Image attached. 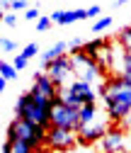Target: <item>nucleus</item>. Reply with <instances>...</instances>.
Here are the masks:
<instances>
[{"mask_svg":"<svg viewBox=\"0 0 131 153\" xmlns=\"http://www.w3.org/2000/svg\"><path fill=\"white\" fill-rule=\"evenodd\" d=\"M100 95L107 107V117L114 124H121V119L131 112V83L121 75H114L102 83Z\"/></svg>","mask_w":131,"mask_h":153,"instance_id":"obj_1","label":"nucleus"},{"mask_svg":"<svg viewBox=\"0 0 131 153\" xmlns=\"http://www.w3.org/2000/svg\"><path fill=\"white\" fill-rule=\"evenodd\" d=\"M51 109H53V100L39 97L34 92H24V95H20V100L15 105V117L49 129L51 126Z\"/></svg>","mask_w":131,"mask_h":153,"instance_id":"obj_2","label":"nucleus"},{"mask_svg":"<svg viewBox=\"0 0 131 153\" xmlns=\"http://www.w3.org/2000/svg\"><path fill=\"white\" fill-rule=\"evenodd\" d=\"M46 131H49V129L34 124V122H27V119L15 117V119L10 122V126H7V141L22 139V141H27L34 151H39V148L46 143Z\"/></svg>","mask_w":131,"mask_h":153,"instance_id":"obj_3","label":"nucleus"},{"mask_svg":"<svg viewBox=\"0 0 131 153\" xmlns=\"http://www.w3.org/2000/svg\"><path fill=\"white\" fill-rule=\"evenodd\" d=\"M70 66H73L75 78H80V80H85V83H92L95 88H102V83H104V71L100 68V63H97L95 59H90L83 49H75V51L70 53Z\"/></svg>","mask_w":131,"mask_h":153,"instance_id":"obj_4","label":"nucleus"},{"mask_svg":"<svg viewBox=\"0 0 131 153\" xmlns=\"http://www.w3.org/2000/svg\"><path fill=\"white\" fill-rule=\"evenodd\" d=\"M51 126H63V129H80V109L61 102V97H53V109H51Z\"/></svg>","mask_w":131,"mask_h":153,"instance_id":"obj_5","label":"nucleus"},{"mask_svg":"<svg viewBox=\"0 0 131 153\" xmlns=\"http://www.w3.org/2000/svg\"><path fill=\"white\" fill-rule=\"evenodd\" d=\"M97 143H100V153H131V136L121 126L107 129V134Z\"/></svg>","mask_w":131,"mask_h":153,"instance_id":"obj_6","label":"nucleus"},{"mask_svg":"<svg viewBox=\"0 0 131 153\" xmlns=\"http://www.w3.org/2000/svg\"><path fill=\"white\" fill-rule=\"evenodd\" d=\"M41 71L58 88L75 80V73H73V66H70V56H66V53L58 56V59H53V61H49V63H41Z\"/></svg>","mask_w":131,"mask_h":153,"instance_id":"obj_7","label":"nucleus"},{"mask_svg":"<svg viewBox=\"0 0 131 153\" xmlns=\"http://www.w3.org/2000/svg\"><path fill=\"white\" fill-rule=\"evenodd\" d=\"M78 143V131L63 129V126H49L46 131V146L51 151H70Z\"/></svg>","mask_w":131,"mask_h":153,"instance_id":"obj_8","label":"nucleus"},{"mask_svg":"<svg viewBox=\"0 0 131 153\" xmlns=\"http://www.w3.org/2000/svg\"><path fill=\"white\" fill-rule=\"evenodd\" d=\"M34 95H39V97H46V100H53L56 95H58V85H56L49 75L41 71V73H36L34 75V83H32V90Z\"/></svg>","mask_w":131,"mask_h":153,"instance_id":"obj_9","label":"nucleus"},{"mask_svg":"<svg viewBox=\"0 0 131 153\" xmlns=\"http://www.w3.org/2000/svg\"><path fill=\"white\" fill-rule=\"evenodd\" d=\"M107 129H109V126H107L104 122H100V119L80 126V129H78V143H95V141H100L104 134H107Z\"/></svg>","mask_w":131,"mask_h":153,"instance_id":"obj_10","label":"nucleus"},{"mask_svg":"<svg viewBox=\"0 0 131 153\" xmlns=\"http://www.w3.org/2000/svg\"><path fill=\"white\" fill-rule=\"evenodd\" d=\"M68 88L73 90V95L85 105V102H95L97 97H100V88H95L92 83H85V80H80V78H75L73 83H68Z\"/></svg>","mask_w":131,"mask_h":153,"instance_id":"obj_11","label":"nucleus"},{"mask_svg":"<svg viewBox=\"0 0 131 153\" xmlns=\"http://www.w3.org/2000/svg\"><path fill=\"white\" fill-rule=\"evenodd\" d=\"M51 20L56 25H73L78 20H87V10H56Z\"/></svg>","mask_w":131,"mask_h":153,"instance_id":"obj_12","label":"nucleus"},{"mask_svg":"<svg viewBox=\"0 0 131 153\" xmlns=\"http://www.w3.org/2000/svg\"><path fill=\"white\" fill-rule=\"evenodd\" d=\"M68 51V44L66 42H56L51 49H46L44 53H41V63H49V61H53V59H58V56H63Z\"/></svg>","mask_w":131,"mask_h":153,"instance_id":"obj_13","label":"nucleus"},{"mask_svg":"<svg viewBox=\"0 0 131 153\" xmlns=\"http://www.w3.org/2000/svg\"><path fill=\"white\" fill-rule=\"evenodd\" d=\"M95 119H97V105H95V102H85V105L80 107V126L95 122Z\"/></svg>","mask_w":131,"mask_h":153,"instance_id":"obj_14","label":"nucleus"},{"mask_svg":"<svg viewBox=\"0 0 131 153\" xmlns=\"http://www.w3.org/2000/svg\"><path fill=\"white\" fill-rule=\"evenodd\" d=\"M107 42H102V39H95V42H87V44H83V51L90 56V59H95L97 61V56H100V51H102V46H104Z\"/></svg>","mask_w":131,"mask_h":153,"instance_id":"obj_15","label":"nucleus"},{"mask_svg":"<svg viewBox=\"0 0 131 153\" xmlns=\"http://www.w3.org/2000/svg\"><path fill=\"white\" fill-rule=\"evenodd\" d=\"M114 73L121 75V78H126V80L131 83V53H124V59H121V63H119V68H117Z\"/></svg>","mask_w":131,"mask_h":153,"instance_id":"obj_16","label":"nucleus"},{"mask_svg":"<svg viewBox=\"0 0 131 153\" xmlns=\"http://www.w3.org/2000/svg\"><path fill=\"white\" fill-rule=\"evenodd\" d=\"M117 42L121 44V49L126 53H131V27H124L119 34H117Z\"/></svg>","mask_w":131,"mask_h":153,"instance_id":"obj_17","label":"nucleus"},{"mask_svg":"<svg viewBox=\"0 0 131 153\" xmlns=\"http://www.w3.org/2000/svg\"><path fill=\"white\" fill-rule=\"evenodd\" d=\"M17 73H20V71H17L12 63H7V61H0V75H3V78L15 80V78H17Z\"/></svg>","mask_w":131,"mask_h":153,"instance_id":"obj_18","label":"nucleus"},{"mask_svg":"<svg viewBox=\"0 0 131 153\" xmlns=\"http://www.w3.org/2000/svg\"><path fill=\"white\" fill-rule=\"evenodd\" d=\"M109 25H112V17H109V15H104V17H100V20L92 25V32H102V29H107Z\"/></svg>","mask_w":131,"mask_h":153,"instance_id":"obj_19","label":"nucleus"},{"mask_svg":"<svg viewBox=\"0 0 131 153\" xmlns=\"http://www.w3.org/2000/svg\"><path fill=\"white\" fill-rule=\"evenodd\" d=\"M27 63H29V59H27V56H22V53H17V56H15V61H12V66H15L17 71H24Z\"/></svg>","mask_w":131,"mask_h":153,"instance_id":"obj_20","label":"nucleus"},{"mask_svg":"<svg viewBox=\"0 0 131 153\" xmlns=\"http://www.w3.org/2000/svg\"><path fill=\"white\" fill-rule=\"evenodd\" d=\"M0 49H3L5 53H12V51L17 49V44H15L12 39H5V36H3V39H0Z\"/></svg>","mask_w":131,"mask_h":153,"instance_id":"obj_21","label":"nucleus"},{"mask_svg":"<svg viewBox=\"0 0 131 153\" xmlns=\"http://www.w3.org/2000/svg\"><path fill=\"white\" fill-rule=\"evenodd\" d=\"M51 25H53L51 17H39V20H36V29H39V32H46Z\"/></svg>","mask_w":131,"mask_h":153,"instance_id":"obj_22","label":"nucleus"},{"mask_svg":"<svg viewBox=\"0 0 131 153\" xmlns=\"http://www.w3.org/2000/svg\"><path fill=\"white\" fill-rule=\"evenodd\" d=\"M36 53H39V46H36V44H27L22 49V56H27V59H34Z\"/></svg>","mask_w":131,"mask_h":153,"instance_id":"obj_23","label":"nucleus"},{"mask_svg":"<svg viewBox=\"0 0 131 153\" xmlns=\"http://www.w3.org/2000/svg\"><path fill=\"white\" fill-rule=\"evenodd\" d=\"M39 10H36V7H27L24 10V20H29V22H36V20H39Z\"/></svg>","mask_w":131,"mask_h":153,"instance_id":"obj_24","label":"nucleus"},{"mask_svg":"<svg viewBox=\"0 0 131 153\" xmlns=\"http://www.w3.org/2000/svg\"><path fill=\"white\" fill-rule=\"evenodd\" d=\"M3 22H5V25H7V27H15V25H17V17H15V15H10V12H7V15H3Z\"/></svg>","mask_w":131,"mask_h":153,"instance_id":"obj_25","label":"nucleus"},{"mask_svg":"<svg viewBox=\"0 0 131 153\" xmlns=\"http://www.w3.org/2000/svg\"><path fill=\"white\" fill-rule=\"evenodd\" d=\"M12 10H27V0H12Z\"/></svg>","mask_w":131,"mask_h":153,"instance_id":"obj_26","label":"nucleus"},{"mask_svg":"<svg viewBox=\"0 0 131 153\" xmlns=\"http://www.w3.org/2000/svg\"><path fill=\"white\" fill-rule=\"evenodd\" d=\"M83 44H85V42H83V39H80V36H75V39H73V42H70V44H68V46H70V49H73V51H75V49H83Z\"/></svg>","mask_w":131,"mask_h":153,"instance_id":"obj_27","label":"nucleus"},{"mask_svg":"<svg viewBox=\"0 0 131 153\" xmlns=\"http://www.w3.org/2000/svg\"><path fill=\"white\" fill-rule=\"evenodd\" d=\"M100 12H102V7H100V5H92V7H87V17H97Z\"/></svg>","mask_w":131,"mask_h":153,"instance_id":"obj_28","label":"nucleus"},{"mask_svg":"<svg viewBox=\"0 0 131 153\" xmlns=\"http://www.w3.org/2000/svg\"><path fill=\"white\" fill-rule=\"evenodd\" d=\"M121 126H124V129L129 131V136H131V114H126V117L121 119Z\"/></svg>","mask_w":131,"mask_h":153,"instance_id":"obj_29","label":"nucleus"},{"mask_svg":"<svg viewBox=\"0 0 131 153\" xmlns=\"http://www.w3.org/2000/svg\"><path fill=\"white\" fill-rule=\"evenodd\" d=\"M0 7L3 10H12V0H0Z\"/></svg>","mask_w":131,"mask_h":153,"instance_id":"obj_30","label":"nucleus"},{"mask_svg":"<svg viewBox=\"0 0 131 153\" xmlns=\"http://www.w3.org/2000/svg\"><path fill=\"white\" fill-rule=\"evenodd\" d=\"M5 83H7V78H3V75H0V92H5Z\"/></svg>","mask_w":131,"mask_h":153,"instance_id":"obj_31","label":"nucleus"},{"mask_svg":"<svg viewBox=\"0 0 131 153\" xmlns=\"http://www.w3.org/2000/svg\"><path fill=\"white\" fill-rule=\"evenodd\" d=\"M3 153H12V146H10V143H5V146H3Z\"/></svg>","mask_w":131,"mask_h":153,"instance_id":"obj_32","label":"nucleus"},{"mask_svg":"<svg viewBox=\"0 0 131 153\" xmlns=\"http://www.w3.org/2000/svg\"><path fill=\"white\" fill-rule=\"evenodd\" d=\"M124 3H129V0H114V5H117V7H121Z\"/></svg>","mask_w":131,"mask_h":153,"instance_id":"obj_33","label":"nucleus"},{"mask_svg":"<svg viewBox=\"0 0 131 153\" xmlns=\"http://www.w3.org/2000/svg\"><path fill=\"white\" fill-rule=\"evenodd\" d=\"M39 153H53V151H39Z\"/></svg>","mask_w":131,"mask_h":153,"instance_id":"obj_34","label":"nucleus"},{"mask_svg":"<svg viewBox=\"0 0 131 153\" xmlns=\"http://www.w3.org/2000/svg\"><path fill=\"white\" fill-rule=\"evenodd\" d=\"M0 22H3V12H0Z\"/></svg>","mask_w":131,"mask_h":153,"instance_id":"obj_35","label":"nucleus"}]
</instances>
